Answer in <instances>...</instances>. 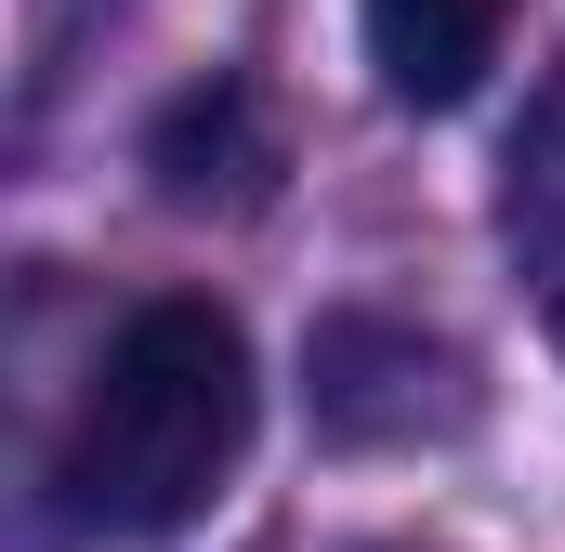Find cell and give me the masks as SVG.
<instances>
[{
	"mask_svg": "<svg viewBox=\"0 0 565 552\" xmlns=\"http://www.w3.org/2000/svg\"><path fill=\"white\" fill-rule=\"evenodd\" d=\"M250 421H264L250 329L211 289H158L93 355L79 408H66V447H53V487L93 540H184L237 487Z\"/></svg>",
	"mask_w": 565,
	"mask_h": 552,
	"instance_id": "6da1fadb",
	"label": "cell"
},
{
	"mask_svg": "<svg viewBox=\"0 0 565 552\" xmlns=\"http://www.w3.org/2000/svg\"><path fill=\"white\" fill-rule=\"evenodd\" d=\"M316 421L342 447H422V434L473 421V369L408 316H329L316 329Z\"/></svg>",
	"mask_w": 565,
	"mask_h": 552,
	"instance_id": "7a4b0ae2",
	"label": "cell"
},
{
	"mask_svg": "<svg viewBox=\"0 0 565 552\" xmlns=\"http://www.w3.org/2000/svg\"><path fill=\"white\" fill-rule=\"evenodd\" d=\"M513 40V0H369V66L395 106H460Z\"/></svg>",
	"mask_w": 565,
	"mask_h": 552,
	"instance_id": "3957f363",
	"label": "cell"
},
{
	"mask_svg": "<svg viewBox=\"0 0 565 552\" xmlns=\"http://www.w3.org/2000/svg\"><path fill=\"white\" fill-rule=\"evenodd\" d=\"M500 264H513V289L540 302V329L565 355V79L526 106V132L500 158Z\"/></svg>",
	"mask_w": 565,
	"mask_h": 552,
	"instance_id": "277c9868",
	"label": "cell"
},
{
	"mask_svg": "<svg viewBox=\"0 0 565 552\" xmlns=\"http://www.w3.org/2000/svg\"><path fill=\"white\" fill-rule=\"evenodd\" d=\"M145 171H158V198H171V211H250V198H264V171H277L264 106H250L237 79L184 93V106L158 119V145H145Z\"/></svg>",
	"mask_w": 565,
	"mask_h": 552,
	"instance_id": "5b68a950",
	"label": "cell"
}]
</instances>
